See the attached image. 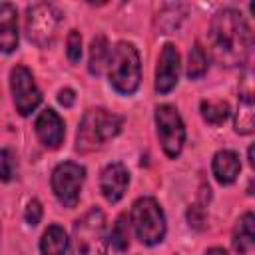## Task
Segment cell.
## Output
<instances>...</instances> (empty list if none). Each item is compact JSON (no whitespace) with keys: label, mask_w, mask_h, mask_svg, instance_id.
Returning <instances> with one entry per match:
<instances>
[{"label":"cell","mask_w":255,"mask_h":255,"mask_svg":"<svg viewBox=\"0 0 255 255\" xmlns=\"http://www.w3.org/2000/svg\"><path fill=\"white\" fill-rule=\"evenodd\" d=\"M211 54L223 66H241L253 46L251 28L233 8L219 10L209 26Z\"/></svg>","instance_id":"cell-1"},{"label":"cell","mask_w":255,"mask_h":255,"mask_svg":"<svg viewBox=\"0 0 255 255\" xmlns=\"http://www.w3.org/2000/svg\"><path fill=\"white\" fill-rule=\"evenodd\" d=\"M122 116L112 114L108 110H90L84 114L78 135H76V149L78 151H94L102 145H106L110 139H114L122 129Z\"/></svg>","instance_id":"cell-2"},{"label":"cell","mask_w":255,"mask_h":255,"mask_svg":"<svg viewBox=\"0 0 255 255\" xmlns=\"http://www.w3.org/2000/svg\"><path fill=\"white\" fill-rule=\"evenodd\" d=\"M110 84L120 94H133L139 88L141 80V66H139V54L133 44L120 42L114 52H110Z\"/></svg>","instance_id":"cell-3"},{"label":"cell","mask_w":255,"mask_h":255,"mask_svg":"<svg viewBox=\"0 0 255 255\" xmlns=\"http://www.w3.org/2000/svg\"><path fill=\"white\" fill-rule=\"evenodd\" d=\"M106 215L102 209L92 207L74 223V255H106Z\"/></svg>","instance_id":"cell-4"},{"label":"cell","mask_w":255,"mask_h":255,"mask_svg":"<svg viewBox=\"0 0 255 255\" xmlns=\"http://www.w3.org/2000/svg\"><path fill=\"white\" fill-rule=\"evenodd\" d=\"M129 221L143 245H157L165 237V217L153 197H139L129 213Z\"/></svg>","instance_id":"cell-5"},{"label":"cell","mask_w":255,"mask_h":255,"mask_svg":"<svg viewBox=\"0 0 255 255\" xmlns=\"http://www.w3.org/2000/svg\"><path fill=\"white\" fill-rule=\"evenodd\" d=\"M62 20V14L56 6L38 2L28 6L26 10V34L28 40L34 42L40 48H46L54 42L58 24Z\"/></svg>","instance_id":"cell-6"},{"label":"cell","mask_w":255,"mask_h":255,"mask_svg":"<svg viewBox=\"0 0 255 255\" xmlns=\"http://www.w3.org/2000/svg\"><path fill=\"white\" fill-rule=\"evenodd\" d=\"M155 126H157V137L167 157H177L181 153L183 141H185V128L183 122L173 106H157L155 108Z\"/></svg>","instance_id":"cell-7"},{"label":"cell","mask_w":255,"mask_h":255,"mask_svg":"<svg viewBox=\"0 0 255 255\" xmlns=\"http://www.w3.org/2000/svg\"><path fill=\"white\" fill-rule=\"evenodd\" d=\"M86 169L80 163L64 161L52 171V189L64 207H76L84 185Z\"/></svg>","instance_id":"cell-8"},{"label":"cell","mask_w":255,"mask_h":255,"mask_svg":"<svg viewBox=\"0 0 255 255\" xmlns=\"http://www.w3.org/2000/svg\"><path fill=\"white\" fill-rule=\"evenodd\" d=\"M12 100L20 116H30L42 102V94L34 82L32 72L26 66H16L10 72Z\"/></svg>","instance_id":"cell-9"},{"label":"cell","mask_w":255,"mask_h":255,"mask_svg":"<svg viewBox=\"0 0 255 255\" xmlns=\"http://www.w3.org/2000/svg\"><path fill=\"white\" fill-rule=\"evenodd\" d=\"M177 78H179V54L173 44H165L155 68V92L159 94L171 92L177 84Z\"/></svg>","instance_id":"cell-10"},{"label":"cell","mask_w":255,"mask_h":255,"mask_svg":"<svg viewBox=\"0 0 255 255\" xmlns=\"http://www.w3.org/2000/svg\"><path fill=\"white\" fill-rule=\"evenodd\" d=\"M128 183H129V173H128L126 165L120 163V161L110 163L102 171L100 189H102V195L106 197V201H110V203H118L124 197V193L128 189Z\"/></svg>","instance_id":"cell-11"},{"label":"cell","mask_w":255,"mask_h":255,"mask_svg":"<svg viewBox=\"0 0 255 255\" xmlns=\"http://www.w3.org/2000/svg\"><path fill=\"white\" fill-rule=\"evenodd\" d=\"M34 128H36V135L40 137V141L50 149L58 147L64 139V122L52 108H46L40 112Z\"/></svg>","instance_id":"cell-12"},{"label":"cell","mask_w":255,"mask_h":255,"mask_svg":"<svg viewBox=\"0 0 255 255\" xmlns=\"http://www.w3.org/2000/svg\"><path fill=\"white\" fill-rule=\"evenodd\" d=\"M18 46V14L14 4H0V50L10 54Z\"/></svg>","instance_id":"cell-13"},{"label":"cell","mask_w":255,"mask_h":255,"mask_svg":"<svg viewBox=\"0 0 255 255\" xmlns=\"http://www.w3.org/2000/svg\"><path fill=\"white\" fill-rule=\"evenodd\" d=\"M213 175L221 185H229L237 179L239 171H241V161L239 155L231 149H221L213 155Z\"/></svg>","instance_id":"cell-14"},{"label":"cell","mask_w":255,"mask_h":255,"mask_svg":"<svg viewBox=\"0 0 255 255\" xmlns=\"http://www.w3.org/2000/svg\"><path fill=\"white\" fill-rule=\"evenodd\" d=\"M253 223H255V217H253L251 211H247V213L237 221V225H235V229H233V239H231L235 253H239V255L251 253V249H253V245H255Z\"/></svg>","instance_id":"cell-15"},{"label":"cell","mask_w":255,"mask_h":255,"mask_svg":"<svg viewBox=\"0 0 255 255\" xmlns=\"http://www.w3.org/2000/svg\"><path fill=\"white\" fill-rule=\"evenodd\" d=\"M40 251L42 255H66L68 251L66 231L60 225H50L40 239Z\"/></svg>","instance_id":"cell-16"},{"label":"cell","mask_w":255,"mask_h":255,"mask_svg":"<svg viewBox=\"0 0 255 255\" xmlns=\"http://www.w3.org/2000/svg\"><path fill=\"white\" fill-rule=\"evenodd\" d=\"M108 58H110V46H108V40L104 34H98L96 38H92V44H90V64H88V70L92 76H100L104 66L108 64Z\"/></svg>","instance_id":"cell-17"},{"label":"cell","mask_w":255,"mask_h":255,"mask_svg":"<svg viewBox=\"0 0 255 255\" xmlns=\"http://www.w3.org/2000/svg\"><path fill=\"white\" fill-rule=\"evenodd\" d=\"M235 131L245 133V135L253 131V98L249 92L239 96V106H237V116H235Z\"/></svg>","instance_id":"cell-18"},{"label":"cell","mask_w":255,"mask_h":255,"mask_svg":"<svg viewBox=\"0 0 255 255\" xmlns=\"http://www.w3.org/2000/svg\"><path fill=\"white\" fill-rule=\"evenodd\" d=\"M201 116L207 124L219 126L229 116V104L223 100H203L201 102Z\"/></svg>","instance_id":"cell-19"},{"label":"cell","mask_w":255,"mask_h":255,"mask_svg":"<svg viewBox=\"0 0 255 255\" xmlns=\"http://www.w3.org/2000/svg\"><path fill=\"white\" fill-rule=\"evenodd\" d=\"M207 72V56L203 52V48L199 44H195L189 50L187 56V78L189 80H197Z\"/></svg>","instance_id":"cell-20"},{"label":"cell","mask_w":255,"mask_h":255,"mask_svg":"<svg viewBox=\"0 0 255 255\" xmlns=\"http://www.w3.org/2000/svg\"><path fill=\"white\" fill-rule=\"evenodd\" d=\"M112 245L118 251H126L129 247V219L128 215H120L112 227V235H110Z\"/></svg>","instance_id":"cell-21"},{"label":"cell","mask_w":255,"mask_h":255,"mask_svg":"<svg viewBox=\"0 0 255 255\" xmlns=\"http://www.w3.org/2000/svg\"><path fill=\"white\" fill-rule=\"evenodd\" d=\"M66 54H68V60L72 64H78L80 58H82V36L78 30H72L68 34V48H66Z\"/></svg>","instance_id":"cell-22"},{"label":"cell","mask_w":255,"mask_h":255,"mask_svg":"<svg viewBox=\"0 0 255 255\" xmlns=\"http://www.w3.org/2000/svg\"><path fill=\"white\" fill-rule=\"evenodd\" d=\"M14 177V159L8 149H0V181H10Z\"/></svg>","instance_id":"cell-23"},{"label":"cell","mask_w":255,"mask_h":255,"mask_svg":"<svg viewBox=\"0 0 255 255\" xmlns=\"http://www.w3.org/2000/svg\"><path fill=\"white\" fill-rule=\"evenodd\" d=\"M24 219H26L28 225H38L40 223V219H42V205H40L38 199H32L28 203V207L24 211Z\"/></svg>","instance_id":"cell-24"},{"label":"cell","mask_w":255,"mask_h":255,"mask_svg":"<svg viewBox=\"0 0 255 255\" xmlns=\"http://www.w3.org/2000/svg\"><path fill=\"white\" fill-rule=\"evenodd\" d=\"M187 221H189V225L195 227V229H201V227H203V223H205V209L201 207V203L191 205V207L187 209Z\"/></svg>","instance_id":"cell-25"},{"label":"cell","mask_w":255,"mask_h":255,"mask_svg":"<svg viewBox=\"0 0 255 255\" xmlns=\"http://www.w3.org/2000/svg\"><path fill=\"white\" fill-rule=\"evenodd\" d=\"M58 102H60L64 108H72L74 102H76V94H74V90H70V88L60 90V92H58Z\"/></svg>","instance_id":"cell-26"},{"label":"cell","mask_w":255,"mask_h":255,"mask_svg":"<svg viewBox=\"0 0 255 255\" xmlns=\"http://www.w3.org/2000/svg\"><path fill=\"white\" fill-rule=\"evenodd\" d=\"M205 255H227V253H225L221 247H213V249H209Z\"/></svg>","instance_id":"cell-27"}]
</instances>
